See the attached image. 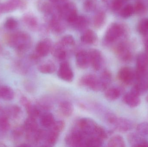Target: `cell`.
Segmentation results:
<instances>
[{
    "label": "cell",
    "mask_w": 148,
    "mask_h": 147,
    "mask_svg": "<svg viewBox=\"0 0 148 147\" xmlns=\"http://www.w3.org/2000/svg\"><path fill=\"white\" fill-rule=\"evenodd\" d=\"M6 41L10 46L15 48L19 52H23L29 48L31 38L27 33L19 31L9 35Z\"/></svg>",
    "instance_id": "1"
},
{
    "label": "cell",
    "mask_w": 148,
    "mask_h": 147,
    "mask_svg": "<svg viewBox=\"0 0 148 147\" xmlns=\"http://www.w3.org/2000/svg\"><path fill=\"white\" fill-rule=\"evenodd\" d=\"M99 124L89 118L80 119L77 123V127L86 136H95L96 130Z\"/></svg>",
    "instance_id": "2"
},
{
    "label": "cell",
    "mask_w": 148,
    "mask_h": 147,
    "mask_svg": "<svg viewBox=\"0 0 148 147\" xmlns=\"http://www.w3.org/2000/svg\"><path fill=\"white\" fill-rule=\"evenodd\" d=\"M87 137L77 128L74 129L65 138V142L70 147L84 146V142Z\"/></svg>",
    "instance_id": "3"
},
{
    "label": "cell",
    "mask_w": 148,
    "mask_h": 147,
    "mask_svg": "<svg viewBox=\"0 0 148 147\" xmlns=\"http://www.w3.org/2000/svg\"><path fill=\"white\" fill-rule=\"evenodd\" d=\"M79 84L81 86L88 88L94 91H103L99 78L94 74L83 75L80 78Z\"/></svg>",
    "instance_id": "4"
},
{
    "label": "cell",
    "mask_w": 148,
    "mask_h": 147,
    "mask_svg": "<svg viewBox=\"0 0 148 147\" xmlns=\"http://www.w3.org/2000/svg\"><path fill=\"white\" fill-rule=\"evenodd\" d=\"M148 68V55L145 53L140 54L136 59V69L135 73L137 81L144 79L147 75Z\"/></svg>",
    "instance_id": "5"
},
{
    "label": "cell",
    "mask_w": 148,
    "mask_h": 147,
    "mask_svg": "<svg viewBox=\"0 0 148 147\" xmlns=\"http://www.w3.org/2000/svg\"><path fill=\"white\" fill-rule=\"evenodd\" d=\"M117 76L119 80L127 85L132 84L136 79L135 72L127 66L121 68L118 71Z\"/></svg>",
    "instance_id": "6"
},
{
    "label": "cell",
    "mask_w": 148,
    "mask_h": 147,
    "mask_svg": "<svg viewBox=\"0 0 148 147\" xmlns=\"http://www.w3.org/2000/svg\"><path fill=\"white\" fill-rule=\"evenodd\" d=\"M57 74L59 78L68 83L73 82L74 79L73 71L67 62L64 61L61 63Z\"/></svg>",
    "instance_id": "7"
},
{
    "label": "cell",
    "mask_w": 148,
    "mask_h": 147,
    "mask_svg": "<svg viewBox=\"0 0 148 147\" xmlns=\"http://www.w3.org/2000/svg\"><path fill=\"white\" fill-rule=\"evenodd\" d=\"M25 6L26 3L23 0H8L0 4V11L1 14L10 13Z\"/></svg>",
    "instance_id": "8"
},
{
    "label": "cell",
    "mask_w": 148,
    "mask_h": 147,
    "mask_svg": "<svg viewBox=\"0 0 148 147\" xmlns=\"http://www.w3.org/2000/svg\"><path fill=\"white\" fill-rule=\"evenodd\" d=\"M88 53L89 56L90 65L94 70H99L101 68L103 62L102 55L101 52L97 49H91Z\"/></svg>",
    "instance_id": "9"
},
{
    "label": "cell",
    "mask_w": 148,
    "mask_h": 147,
    "mask_svg": "<svg viewBox=\"0 0 148 147\" xmlns=\"http://www.w3.org/2000/svg\"><path fill=\"white\" fill-rule=\"evenodd\" d=\"M21 104L25 108L26 111L29 116L36 119L41 115V110L39 107L36 105L32 104L31 102L25 97L21 98Z\"/></svg>",
    "instance_id": "10"
},
{
    "label": "cell",
    "mask_w": 148,
    "mask_h": 147,
    "mask_svg": "<svg viewBox=\"0 0 148 147\" xmlns=\"http://www.w3.org/2000/svg\"><path fill=\"white\" fill-rule=\"evenodd\" d=\"M123 32L122 28L120 25L114 23L108 28L105 34V39L108 42H113L121 36Z\"/></svg>",
    "instance_id": "11"
},
{
    "label": "cell",
    "mask_w": 148,
    "mask_h": 147,
    "mask_svg": "<svg viewBox=\"0 0 148 147\" xmlns=\"http://www.w3.org/2000/svg\"><path fill=\"white\" fill-rule=\"evenodd\" d=\"M113 126L115 129L119 132H127L133 128L134 123L128 119L117 117Z\"/></svg>",
    "instance_id": "12"
},
{
    "label": "cell",
    "mask_w": 148,
    "mask_h": 147,
    "mask_svg": "<svg viewBox=\"0 0 148 147\" xmlns=\"http://www.w3.org/2000/svg\"><path fill=\"white\" fill-rule=\"evenodd\" d=\"M52 50V44L49 40H44L39 42L36 47V54L39 57H46Z\"/></svg>",
    "instance_id": "13"
},
{
    "label": "cell",
    "mask_w": 148,
    "mask_h": 147,
    "mask_svg": "<svg viewBox=\"0 0 148 147\" xmlns=\"http://www.w3.org/2000/svg\"><path fill=\"white\" fill-rule=\"evenodd\" d=\"M77 65L81 69H86L90 65L89 56L88 51H82L78 52L76 55Z\"/></svg>",
    "instance_id": "14"
},
{
    "label": "cell",
    "mask_w": 148,
    "mask_h": 147,
    "mask_svg": "<svg viewBox=\"0 0 148 147\" xmlns=\"http://www.w3.org/2000/svg\"><path fill=\"white\" fill-rule=\"evenodd\" d=\"M130 145L132 147H148V141L137 133H131L127 136Z\"/></svg>",
    "instance_id": "15"
},
{
    "label": "cell",
    "mask_w": 148,
    "mask_h": 147,
    "mask_svg": "<svg viewBox=\"0 0 148 147\" xmlns=\"http://www.w3.org/2000/svg\"><path fill=\"white\" fill-rule=\"evenodd\" d=\"M116 52L118 58L124 62L130 61L132 58V54L127 47L121 44L116 47Z\"/></svg>",
    "instance_id": "16"
},
{
    "label": "cell",
    "mask_w": 148,
    "mask_h": 147,
    "mask_svg": "<svg viewBox=\"0 0 148 147\" xmlns=\"http://www.w3.org/2000/svg\"><path fill=\"white\" fill-rule=\"evenodd\" d=\"M123 100L126 104L131 108L139 106L141 102L140 96L131 91L124 95Z\"/></svg>",
    "instance_id": "17"
},
{
    "label": "cell",
    "mask_w": 148,
    "mask_h": 147,
    "mask_svg": "<svg viewBox=\"0 0 148 147\" xmlns=\"http://www.w3.org/2000/svg\"><path fill=\"white\" fill-rule=\"evenodd\" d=\"M137 82L132 88L131 91L140 96L148 91V82L144 79L137 80Z\"/></svg>",
    "instance_id": "18"
},
{
    "label": "cell",
    "mask_w": 148,
    "mask_h": 147,
    "mask_svg": "<svg viewBox=\"0 0 148 147\" xmlns=\"http://www.w3.org/2000/svg\"><path fill=\"white\" fill-rule=\"evenodd\" d=\"M59 109L61 114L66 117L71 116L73 112V106L70 102L68 101L61 102L59 104Z\"/></svg>",
    "instance_id": "19"
},
{
    "label": "cell",
    "mask_w": 148,
    "mask_h": 147,
    "mask_svg": "<svg viewBox=\"0 0 148 147\" xmlns=\"http://www.w3.org/2000/svg\"><path fill=\"white\" fill-rule=\"evenodd\" d=\"M122 93V90L119 87L108 88L105 90L104 96L109 101H113L118 99Z\"/></svg>",
    "instance_id": "20"
},
{
    "label": "cell",
    "mask_w": 148,
    "mask_h": 147,
    "mask_svg": "<svg viewBox=\"0 0 148 147\" xmlns=\"http://www.w3.org/2000/svg\"><path fill=\"white\" fill-rule=\"evenodd\" d=\"M23 127L27 133H33L39 129L36 118L29 116L25 120Z\"/></svg>",
    "instance_id": "21"
},
{
    "label": "cell",
    "mask_w": 148,
    "mask_h": 147,
    "mask_svg": "<svg viewBox=\"0 0 148 147\" xmlns=\"http://www.w3.org/2000/svg\"><path fill=\"white\" fill-rule=\"evenodd\" d=\"M61 133L51 129V130L47 134L45 142L47 146H53L56 145L59 140L60 134Z\"/></svg>",
    "instance_id": "22"
},
{
    "label": "cell",
    "mask_w": 148,
    "mask_h": 147,
    "mask_svg": "<svg viewBox=\"0 0 148 147\" xmlns=\"http://www.w3.org/2000/svg\"><path fill=\"white\" fill-rule=\"evenodd\" d=\"M99 79L103 91L108 89L109 85L111 83L112 79V74L108 70H104L102 72Z\"/></svg>",
    "instance_id": "23"
},
{
    "label": "cell",
    "mask_w": 148,
    "mask_h": 147,
    "mask_svg": "<svg viewBox=\"0 0 148 147\" xmlns=\"http://www.w3.org/2000/svg\"><path fill=\"white\" fill-rule=\"evenodd\" d=\"M54 116L49 112H46L41 115V125L46 128H51L55 122Z\"/></svg>",
    "instance_id": "24"
},
{
    "label": "cell",
    "mask_w": 148,
    "mask_h": 147,
    "mask_svg": "<svg viewBox=\"0 0 148 147\" xmlns=\"http://www.w3.org/2000/svg\"><path fill=\"white\" fill-rule=\"evenodd\" d=\"M56 66L53 62H47L40 65L38 67L40 72L42 74H50L56 71Z\"/></svg>",
    "instance_id": "25"
},
{
    "label": "cell",
    "mask_w": 148,
    "mask_h": 147,
    "mask_svg": "<svg viewBox=\"0 0 148 147\" xmlns=\"http://www.w3.org/2000/svg\"><path fill=\"white\" fill-rule=\"evenodd\" d=\"M14 97V92L10 87L3 86L0 87V98L5 101H10Z\"/></svg>",
    "instance_id": "26"
},
{
    "label": "cell",
    "mask_w": 148,
    "mask_h": 147,
    "mask_svg": "<svg viewBox=\"0 0 148 147\" xmlns=\"http://www.w3.org/2000/svg\"><path fill=\"white\" fill-rule=\"evenodd\" d=\"M62 44L56 45L52 49V54L54 57L60 60H63L66 58L67 53Z\"/></svg>",
    "instance_id": "27"
},
{
    "label": "cell",
    "mask_w": 148,
    "mask_h": 147,
    "mask_svg": "<svg viewBox=\"0 0 148 147\" xmlns=\"http://www.w3.org/2000/svg\"><path fill=\"white\" fill-rule=\"evenodd\" d=\"M103 140L97 136H89L85 140L84 146L101 147L103 145Z\"/></svg>",
    "instance_id": "28"
},
{
    "label": "cell",
    "mask_w": 148,
    "mask_h": 147,
    "mask_svg": "<svg viewBox=\"0 0 148 147\" xmlns=\"http://www.w3.org/2000/svg\"><path fill=\"white\" fill-rule=\"evenodd\" d=\"M81 39L82 41L84 43L91 44L95 42L97 36L94 31L89 29L82 35Z\"/></svg>",
    "instance_id": "29"
},
{
    "label": "cell",
    "mask_w": 148,
    "mask_h": 147,
    "mask_svg": "<svg viewBox=\"0 0 148 147\" xmlns=\"http://www.w3.org/2000/svg\"><path fill=\"white\" fill-rule=\"evenodd\" d=\"M23 21L28 27L31 29L35 28L38 24L36 18L31 14L24 15L23 17Z\"/></svg>",
    "instance_id": "30"
},
{
    "label": "cell",
    "mask_w": 148,
    "mask_h": 147,
    "mask_svg": "<svg viewBox=\"0 0 148 147\" xmlns=\"http://www.w3.org/2000/svg\"><path fill=\"white\" fill-rule=\"evenodd\" d=\"M108 146L110 147H125V142L121 136L115 135L110 139Z\"/></svg>",
    "instance_id": "31"
},
{
    "label": "cell",
    "mask_w": 148,
    "mask_h": 147,
    "mask_svg": "<svg viewBox=\"0 0 148 147\" xmlns=\"http://www.w3.org/2000/svg\"><path fill=\"white\" fill-rule=\"evenodd\" d=\"M77 13L76 8L73 3H68L64 5L62 10V13L66 19L70 16Z\"/></svg>",
    "instance_id": "32"
},
{
    "label": "cell",
    "mask_w": 148,
    "mask_h": 147,
    "mask_svg": "<svg viewBox=\"0 0 148 147\" xmlns=\"http://www.w3.org/2000/svg\"><path fill=\"white\" fill-rule=\"evenodd\" d=\"M137 133L140 136L148 140V123L143 122L140 123L136 127Z\"/></svg>",
    "instance_id": "33"
},
{
    "label": "cell",
    "mask_w": 148,
    "mask_h": 147,
    "mask_svg": "<svg viewBox=\"0 0 148 147\" xmlns=\"http://www.w3.org/2000/svg\"><path fill=\"white\" fill-rule=\"evenodd\" d=\"M10 127L8 117L5 115L0 116V131L3 132H7Z\"/></svg>",
    "instance_id": "34"
},
{
    "label": "cell",
    "mask_w": 148,
    "mask_h": 147,
    "mask_svg": "<svg viewBox=\"0 0 148 147\" xmlns=\"http://www.w3.org/2000/svg\"><path fill=\"white\" fill-rule=\"evenodd\" d=\"M4 26L6 29L13 31L17 28L18 26V22L14 18L9 17L5 21Z\"/></svg>",
    "instance_id": "35"
},
{
    "label": "cell",
    "mask_w": 148,
    "mask_h": 147,
    "mask_svg": "<svg viewBox=\"0 0 148 147\" xmlns=\"http://www.w3.org/2000/svg\"><path fill=\"white\" fill-rule=\"evenodd\" d=\"M105 20V14L101 12L97 14L94 20V25L96 28H100L104 23Z\"/></svg>",
    "instance_id": "36"
},
{
    "label": "cell",
    "mask_w": 148,
    "mask_h": 147,
    "mask_svg": "<svg viewBox=\"0 0 148 147\" xmlns=\"http://www.w3.org/2000/svg\"><path fill=\"white\" fill-rule=\"evenodd\" d=\"M21 112V109L20 107L16 105H13L6 110L5 115L7 116L8 117V116H10L16 118L20 114Z\"/></svg>",
    "instance_id": "37"
},
{
    "label": "cell",
    "mask_w": 148,
    "mask_h": 147,
    "mask_svg": "<svg viewBox=\"0 0 148 147\" xmlns=\"http://www.w3.org/2000/svg\"><path fill=\"white\" fill-rule=\"evenodd\" d=\"M138 30L140 33L146 35L148 33V19L143 20L139 22Z\"/></svg>",
    "instance_id": "38"
},
{
    "label": "cell",
    "mask_w": 148,
    "mask_h": 147,
    "mask_svg": "<svg viewBox=\"0 0 148 147\" xmlns=\"http://www.w3.org/2000/svg\"><path fill=\"white\" fill-rule=\"evenodd\" d=\"M134 13V7L132 5L128 4L123 9L121 12V15L124 18H128L130 17Z\"/></svg>",
    "instance_id": "39"
},
{
    "label": "cell",
    "mask_w": 148,
    "mask_h": 147,
    "mask_svg": "<svg viewBox=\"0 0 148 147\" xmlns=\"http://www.w3.org/2000/svg\"><path fill=\"white\" fill-rule=\"evenodd\" d=\"M66 123L63 121H55L53 125L51 127V129L56 130L59 133H61L65 129Z\"/></svg>",
    "instance_id": "40"
},
{
    "label": "cell",
    "mask_w": 148,
    "mask_h": 147,
    "mask_svg": "<svg viewBox=\"0 0 148 147\" xmlns=\"http://www.w3.org/2000/svg\"><path fill=\"white\" fill-rule=\"evenodd\" d=\"M74 41H75L73 36L68 35L62 38L61 43L63 45H73Z\"/></svg>",
    "instance_id": "41"
},
{
    "label": "cell",
    "mask_w": 148,
    "mask_h": 147,
    "mask_svg": "<svg viewBox=\"0 0 148 147\" xmlns=\"http://www.w3.org/2000/svg\"><path fill=\"white\" fill-rule=\"evenodd\" d=\"M134 12L136 14H142L145 10V7L141 2H137L134 7Z\"/></svg>",
    "instance_id": "42"
},
{
    "label": "cell",
    "mask_w": 148,
    "mask_h": 147,
    "mask_svg": "<svg viewBox=\"0 0 148 147\" xmlns=\"http://www.w3.org/2000/svg\"><path fill=\"white\" fill-rule=\"evenodd\" d=\"M123 0H114L112 3V8L114 10H118L122 7Z\"/></svg>",
    "instance_id": "43"
},
{
    "label": "cell",
    "mask_w": 148,
    "mask_h": 147,
    "mask_svg": "<svg viewBox=\"0 0 148 147\" xmlns=\"http://www.w3.org/2000/svg\"><path fill=\"white\" fill-rule=\"evenodd\" d=\"M24 131H25V130L23 128V126L21 127L16 128L13 131V136L16 138H19L23 135Z\"/></svg>",
    "instance_id": "44"
},
{
    "label": "cell",
    "mask_w": 148,
    "mask_h": 147,
    "mask_svg": "<svg viewBox=\"0 0 148 147\" xmlns=\"http://www.w3.org/2000/svg\"><path fill=\"white\" fill-rule=\"evenodd\" d=\"M84 8L87 11H90L95 8V3L92 0H87L84 3Z\"/></svg>",
    "instance_id": "45"
},
{
    "label": "cell",
    "mask_w": 148,
    "mask_h": 147,
    "mask_svg": "<svg viewBox=\"0 0 148 147\" xmlns=\"http://www.w3.org/2000/svg\"><path fill=\"white\" fill-rule=\"evenodd\" d=\"M76 25L77 26L82 27L84 26L86 24V20L84 17L82 16H78L76 20L74 22Z\"/></svg>",
    "instance_id": "46"
},
{
    "label": "cell",
    "mask_w": 148,
    "mask_h": 147,
    "mask_svg": "<svg viewBox=\"0 0 148 147\" xmlns=\"http://www.w3.org/2000/svg\"><path fill=\"white\" fill-rule=\"evenodd\" d=\"M145 47H146V51L148 54V39L145 42Z\"/></svg>",
    "instance_id": "47"
},
{
    "label": "cell",
    "mask_w": 148,
    "mask_h": 147,
    "mask_svg": "<svg viewBox=\"0 0 148 147\" xmlns=\"http://www.w3.org/2000/svg\"><path fill=\"white\" fill-rule=\"evenodd\" d=\"M51 1L53 2H57V1H58V0H50Z\"/></svg>",
    "instance_id": "48"
},
{
    "label": "cell",
    "mask_w": 148,
    "mask_h": 147,
    "mask_svg": "<svg viewBox=\"0 0 148 147\" xmlns=\"http://www.w3.org/2000/svg\"><path fill=\"white\" fill-rule=\"evenodd\" d=\"M146 100H147V102H148V96H147V98H146Z\"/></svg>",
    "instance_id": "49"
},
{
    "label": "cell",
    "mask_w": 148,
    "mask_h": 147,
    "mask_svg": "<svg viewBox=\"0 0 148 147\" xmlns=\"http://www.w3.org/2000/svg\"><path fill=\"white\" fill-rule=\"evenodd\" d=\"M1 14V11H0V14Z\"/></svg>",
    "instance_id": "50"
},
{
    "label": "cell",
    "mask_w": 148,
    "mask_h": 147,
    "mask_svg": "<svg viewBox=\"0 0 148 147\" xmlns=\"http://www.w3.org/2000/svg\"><path fill=\"white\" fill-rule=\"evenodd\" d=\"M0 110H1V107H0Z\"/></svg>",
    "instance_id": "51"
}]
</instances>
